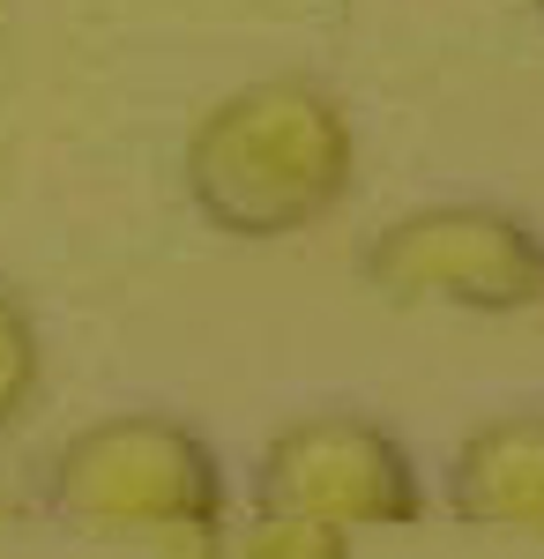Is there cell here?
<instances>
[{"mask_svg": "<svg viewBox=\"0 0 544 559\" xmlns=\"http://www.w3.org/2000/svg\"><path fill=\"white\" fill-rule=\"evenodd\" d=\"M45 508L68 537L113 552H216L224 530V471L210 440L179 418L127 411L75 432L52 471Z\"/></svg>", "mask_w": 544, "mask_h": 559, "instance_id": "2", "label": "cell"}, {"mask_svg": "<svg viewBox=\"0 0 544 559\" xmlns=\"http://www.w3.org/2000/svg\"><path fill=\"white\" fill-rule=\"evenodd\" d=\"M239 552H253V559H343L351 537L343 530H321V522H306V515H253Z\"/></svg>", "mask_w": 544, "mask_h": 559, "instance_id": "7", "label": "cell"}, {"mask_svg": "<svg viewBox=\"0 0 544 559\" xmlns=\"http://www.w3.org/2000/svg\"><path fill=\"white\" fill-rule=\"evenodd\" d=\"M38 373H45L38 329H31V313H23V306L0 292V432L38 403Z\"/></svg>", "mask_w": 544, "mask_h": 559, "instance_id": "6", "label": "cell"}, {"mask_svg": "<svg viewBox=\"0 0 544 559\" xmlns=\"http://www.w3.org/2000/svg\"><path fill=\"white\" fill-rule=\"evenodd\" d=\"M351 187V120L314 83L216 97L187 134V202L224 239H292Z\"/></svg>", "mask_w": 544, "mask_h": 559, "instance_id": "1", "label": "cell"}, {"mask_svg": "<svg viewBox=\"0 0 544 559\" xmlns=\"http://www.w3.org/2000/svg\"><path fill=\"white\" fill-rule=\"evenodd\" d=\"M448 508L470 530L544 537V426L537 411L485 418L448 463Z\"/></svg>", "mask_w": 544, "mask_h": 559, "instance_id": "5", "label": "cell"}, {"mask_svg": "<svg viewBox=\"0 0 544 559\" xmlns=\"http://www.w3.org/2000/svg\"><path fill=\"white\" fill-rule=\"evenodd\" d=\"M366 284L388 306H456V313H530L544 299V254L507 210H411L366 247Z\"/></svg>", "mask_w": 544, "mask_h": 559, "instance_id": "3", "label": "cell"}, {"mask_svg": "<svg viewBox=\"0 0 544 559\" xmlns=\"http://www.w3.org/2000/svg\"><path fill=\"white\" fill-rule=\"evenodd\" d=\"M418 508L425 492L403 440L351 411L292 418L261 448V471H253V515H306L343 537L403 530V522H418Z\"/></svg>", "mask_w": 544, "mask_h": 559, "instance_id": "4", "label": "cell"}]
</instances>
